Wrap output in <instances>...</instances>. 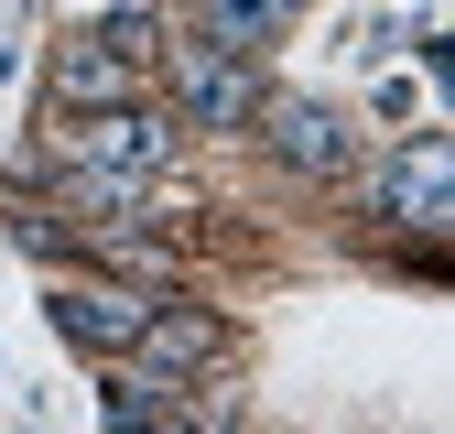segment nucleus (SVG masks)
Instances as JSON below:
<instances>
[{"label":"nucleus","instance_id":"nucleus-1","mask_svg":"<svg viewBox=\"0 0 455 434\" xmlns=\"http://www.w3.org/2000/svg\"><path fill=\"white\" fill-rule=\"evenodd\" d=\"M163 66H174V98H185L196 131H239L250 108H260V66H250V54H228V44H206V33L163 44Z\"/></svg>","mask_w":455,"mask_h":434},{"label":"nucleus","instance_id":"nucleus-2","mask_svg":"<svg viewBox=\"0 0 455 434\" xmlns=\"http://www.w3.org/2000/svg\"><path fill=\"white\" fill-rule=\"evenodd\" d=\"M369 217H390V229H444L455 217V152L444 141H402L369 174Z\"/></svg>","mask_w":455,"mask_h":434},{"label":"nucleus","instance_id":"nucleus-3","mask_svg":"<svg viewBox=\"0 0 455 434\" xmlns=\"http://www.w3.org/2000/svg\"><path fill=\"white\" fill-rule=\"evenodd\" d=\"M250 120L271 131V152L293 163V174H315V185H336V174H358V131L336 120L325 98H260Z\"/></svg>","mask_w":455,"mask_h":434},{"label":"nucleus","instance_id":"nucleus-4","mask_svg":"<svg viewBox=\"0 0 455 434\" xmlns=\"http://www.w3.org/2000/svg\"><path fill=\"white\" fill-rule=\"evenodd\" d=\"M66 163H98V174H163V163H174V120H152V108H76Z\"/></svg>","mask_w":455,"mask_h":434},{"label":"nucleus","instance_id":"nucleus-5","mask_svg":"<svg viewBox=\"0 0 455 434\" xmlns=\"http://www.w3.org/2000/svg\"><path fill=\"white\" fill-rule=\"evenodd\" d=\"M217 348H228L217 315H196V304H152L141 337L120 348V369H141V380H196V369H217Z\"/></svg>","mask_w":455,"mask_h":434},{"label":"nucleus","instance_id":"nucleus-6","mask_svg":"<svg viewBox=\"0 0 455 434\" xmlns=\"http://www.w3.org/2000/svg\"><path fill=\"white\" fill-rule=\"evenodd\" d=\"M141 315H152V293H131V283H66L54 293V326H66L76 348H98V358H120L141 337Z\"/></svg>","mask_w":455,"mask_h":434},{"label":"nucleus","instance_id":"nucleus-7","mask_svg":"<svg viewBox=\"0 0 455 434\" xmlns=\"http://www.w3.org/2000/svg\"><path fill=\"white\" fill-rule=\"evenodd\" d=\"M131 87H141V66H120L98 33L54 44V108H131Z\"/></svg>","mask_w":455,"mask_h":434},{"label":"nucleus","instance_id":"nucleus-8","mask_svg":"<svg viewBox=\"0 0 455 434\" xmlns=\"http://www.w3.org/2000/svg\"><path fill=\"white\" fill-rule=\"evenodd\" d=\"M282 12H293V0H206V44L260 66V44H282Z\"/></svg>","mask_w":455,"mask_h":434},{"label":"nucleus","instance_id":"nucleus-9","mask_svg":"<svg viewBox=\"0 0 455 434\" xmlns=\"http://www.w3.org/2000/svg\"><path fill=\"white\" fill-rule=\"evenodd\" d=\"M108 54H120V66H152V54H163V12H152V0H120V12H108V22H87Z\"/></svg>","mask_w":455,"mask_h":434}]
</instances>
